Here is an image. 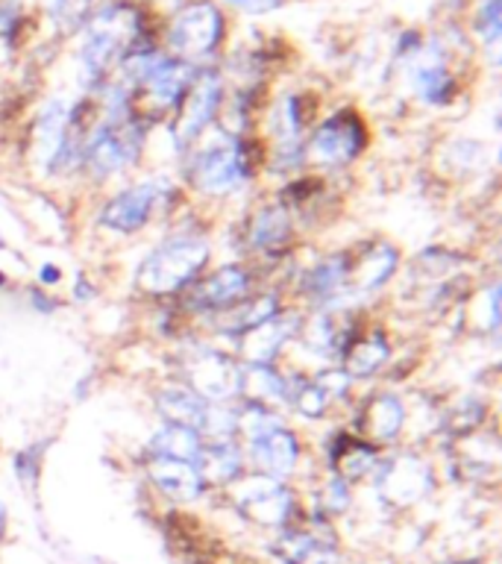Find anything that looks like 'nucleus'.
<instances>
[{"label":"nucleus","instance_id":"nucleus-33","mask_svg":"<svg viewBox=\"0 0 502 564\" xmlns=\"http://www.w3.org/2000/svg\"><path fill=\"white\" fill-rule=\"evenodd\" d=\"M59 276H62L59 268H53V264H44V268H42V282H44V285H53V282H59Z\"/></svg>","mask_w":502,"mask_h":564},{"label":"nucleus","instance_id":"nucleus-15","mask_svg":"<svg viewBox=\"0 0 502 564\" xmlns=\"http://www.w3.org/2000/svg\"><path fill=\"white\" fill-rule=\"evenodd\" d=\"M273 555L282 564H341V550L332 538L312 529H285L273 541Z\"/></svg>","mask_w":502,"mask_h":564},{"label":"nucleus","instance_id":"nucleus-22","mask_svg":"<svg viewBox=\"0 0 502 564\" xmlns=\"http://www.w3.org/2000/svg\"><path fill=\"white\" fill-rule=\"evenodd\" d=\"M396 262H400V256H396L394 247L379 241V245L368 247L361 253L359 264H350V280L347 282H352V289L364 291V294L376 291L391 280V273L396 271Z\"/></svg>","mask_w":502,"mask_h":564},{"label":"nucleus","instance_id":"nucleus-29","mask_svg":"<svg viewBox=\"0 0 502 564\" xmlns=\"http://www.w3.org/2000/svg\"><path fill=\"white\" fill-rule=\"evenodd\" d=\"M294 409H297L306 421H317V417H324L329 403H332V397L326 394V388L317 382V379H306V382H299V388L291 391L288 400Z\"/></svg>","mask_w":502,"mask_h":564},{"label":"nucleus","instance_id":"nucleus-10","mask_svg":"<svg viewBox=\"0 0 502 564\" xmlns=\"http://www.w3.org/2000/svg\"><path fill=\"white\" fill-rule=\"evenodd\" d=\"M162 183L159 180H144L139 185L123 188L121 194H114L112 200L103 203L100 209V224L112 232L121 236H132L150 224V218L156 215L159 203H162Z\"/></svg>","mask_w":502,"mask_h":564},{"label":"nucleus","instance_id":"nucleus-2","mask_svg":"<svg viewBox=\"0 0 502 564\" xmlns=\"http://www.w3.org/2000/svg\"><path fill=\"white\" fill-rule=\"evenodd\" d=\"M194 141L192 162H188V183L203 194L211 197H227L244 188L253 174V159L247 150V141L236 132H220V135H200Z\"/></svg>","mask_w":502,"mask_h":564},{"label":"nucleus","instance_id":"nucleus-19","mask_svg":"<svg viewBox=\"0 0 502 564\" xmlns=\"http://www.w3.org/2000/svg\"><path fill=\"white\" fill-rule=\"evenodd\" d=\"M197 470L206 485H232L244 474V453L232 438L203 441Z\"/></svg>","mask_w":502,"mask_h":564},{"label":"nucleus","instance_id":"nucleus-3","mask_svg":"<svg viewBox=\"0 0 502 564\" xmlns=\"http://www.w3.org/2000/svg\"><path fill=\"white\" fill-rule=\"evenodd\" d=\"M209 245L194 236L167 238L141 262L139 289L148 297H174L200 280L209 264Z\"/></svg>","mask_w":502,"mask_h":564},{"label":"nucleus","instance_id":"nucleus-26","mask_svg":"<svg viewBox=\"0 0 502 564\" xmlns=\"http://www.w3.org/2000/svg\"><path fill=\"white\" fill-rule=\"evenodd\" d=\"M244 394L262 405H280L291 400V386L273 365H250L244 370Z\"/></svg>","mask_w":502,"mask_h":564},{"label":"nucleus","instance_id":"nucleus-9","mask_svg":"<svg viewBox=\"0 0 502 564\" xmlns=\"http://www.w3.org/2000/svg\"><path fill=\"white\" fill-rule=\"evenodd\" d=\"M432 488H435V474H432L429 462H423L421 456L403 453V456H394L385 465H376L379 497L396 506V509L421 502Z\"/></svg>","mask_w":502,"mask_h":564},{"label":"nucleus","instance_id":"nucleus-35","mask_svg":"<svg viewBox=\"0 0 502 564\" xmlns=\"http://www.w3.org/2000/svg\"><path fill=\"white\" fill-rule=\"evenodd\" d=\"M0 247H3V238H0Z\"/></svg>","mask_w":502,"mask_h":564},{"label":"nucleus","instance_id":"nucleus-12","mask_svg":"<svg viewBox=\"0 0 502 564\" xmlns=\"http://www.w3.org/2000/svg\"><path fill=\"white\" fill-rule=\"evenodd\" d=\"M412 83L417 97L429 106H444L456 97V77H452L447 56H444L438 44L414 51Z\"/></svg>","mask_w":502,"mask_h":564},{"label":"nucleus","instance_id":"nucleus-28","mask_svg":"<svg viewBox=\"0 0 502 564\" xmlns=\"http://www.w3.org/2000/svg\"><path fill=\"white\" fill-rule=\"evenodd\" d=\"M280 294H259V297H247L244 303H238L236 308H229V329L236 333H247L253 326L271 321L273 315H280Z\"/></svg>","mask_w":502,"mask_h":564},{"label":"nucleus","instance_id":"nucleus-18","mask_svg":"<svg viewBox=\"0 0 502 564\" xmlns=\"http://www.w3.org/2000/svg\"><path fill=\"white\" fill-rule=\"evenodd\" d=\"M306 130V112H303V97L282 95L268 112V135L276 144V159H291L303 144Z\"/></svg>","mask_w":502,"mask_h":564},{"label":"nucleus","instance_id":"nucleus-4","mask_svg":"<svg viewBox=\"0 0 502 564\" xmlns=\"http://www.w3.org/2000/svg\"><path fill=\"white\" fill-rule=\"evenodd\" d=\"M227 35V18L211 0H192L183 9H176L174 18L167 21L165 47L167 56L185 62V65H200L220 51Z\"/></svg>","mask_w":502,"mask_h":564},{"label":"nucleus","instance_id":"nucleus-16","mask_svg":"<svg viewBox=\"0 0 502 564\" xmlns=\"http://www.w3.org/2000/svg\"><path fill=\"white\" fill-rule=\"evenodd\" d=\"M299 333L297 315H273L271 321L253 326L241 333V356L250 365H273V359L282 352V344Z\"/></svg>","mask_w":502,"mask_h":564},{"label":"nucleus","instance_id":"nucleus-21","mask_svg":"<svg viewBox=\"0 0 502 564\" xmlns=\"http://www.w3.org/2000/svg\"><path fill=\"white\" fill-rule=\"evenodd\" d=\"M156 409L167 423L188 426L194 432H203V423H206V414H209V403L185 386L162 388L156 394Z\"/></svg>","mask_w":502,"mask_h":564},{"label":"nucleus","instance_id":"nucleus-8","mask_svg":"<svg viewBox=\"0 0 502 564\" xmlns=\"http://www.w3.org/2000/svg\"><path fill=\"white\" fill-rule=\"evenodd\" d=\"M185 377L194 394L206 403H229L244 394V368L232 356L218 350H197L185 365Z\"/></svg>","mask_w":502,"mask_h":564},{"label":"nucleus","instance_id":"nucleus-14","mask_svg":"<svg viewBox=\"0 0 502 564\" xmlns=\"http://www.w3.org/2000/svg\"><path fill=\"white\" fill-rule=\"evenodd\" d=\"M403 426H405V405L396 394L379 391V394L368 397L364 405H361L359 438L368 441L370 447L391 444V441L403 432Z\"/></svg>","mask_w":502,"mask_h":564},{"label":"nucleus","instance_id":"nucleus-25","mask_svg":"<svg viewBox=\"0 0 502 564\" xmlns=\"http://www.w3.org/2000/svg\"><path fill=\"white\" fill-rule=\"evenodd\" d=\"M200 449V432L188 430V426H176V423H165L150 438V453H153V458H179V462H194L197 465Z\"/></svg>","mask_w":502,"mask_h":564},{"label":"nucleus","instance_id":"nucleus-31","mask_svg":"<svg viewBox=\"0 0 502 564\" xmlns=\"http://www.w3.org/2000/svg\"><path fill=\"white\" fill-rule=\"evenodd\" d=\"M320 509L329 511V514H343V511L350 509V488H347V482L338 474L329 476V482L324 485V491H320Z\"/></svg>","mask_w":502,"mask_h":564},{"label":"nucleus","instance_id":"nucleus-17","mask_svg":"<svg viewBox=\"0 0 502 564\" xmlns=\"http://www.w3.org/2000/svg\"><path fill=\"white\" fill-rule=\"evenodd\" d=\"M148 476L159 494H165L174 502H194L206 491L200 470L194 462L179 458H153L148 465Z\"/></svg>","mask_w":502,"mask_h":564},{"label":"nucleus","instance_id":"nucleus-32","mask_svg":"<svg viewBox=\"0 0 502 564\" xmlns=\"http://www.w3.org/2000/svg\"><path fill=\"white\" fill-rule=\"evenodd\" d=\"M223 3L238 12H247V15H264V12L282 7V0H223Z\"/></svg>","mask_w":502,"mask_h":564},{"label":"nucleus","instance_id":"nucleus-20","mask_svg":"<svg viewBox=\"0 0 502 564\" xmlns=\"http://www.w3.org/2000/svg\"><path fill=\"white\" fill-rule=\"evenodd\" d=\"M291 236H294V229H291L285 206H264L247 224V245L262 256L280 253L282 247L291 241Z\"/></svg>","mask_w":502,"mask_h":564},{"label":"nucleus","instance_id":"nucleus-27","mask_svg":"<svg viewBox=\"0 0 502 564\" xmlns=\"http://www.w3.org/2000/svg\"><path fill=\"white\" fill-rule=\"evenodd\" d=\"M350 256H329V259H324V262L317 264L315 271L306 276V291L317 300L335 297V294L347 285V280H350Z\"/></svg>","mask_w":502,"mask_h":564},{"label":"nucleus","instance_id":"nucleus-23","mask_svg":"<svg viewBox=\"0 0 502 564\" xmlns=\"http://www.w3.org/2000/svg\"><path fill=\"white\" fill-rule=\"evenodd\" d=\"M391 356V344L382 333H370V335H359L356 341L347 347V352L341 356V370L350 379L359 377H373L382 365Z\"/></svg>","mask_w":502,"mask_h":564},{"label":"nucleus","instance_id":"nucleus-6","mask_svg":"<svg viewBox=\"0 0 502 564\" xmlns=\"http://www.w3.org/2000/svg\"><path fill=\"white\" fill-rule=\"evenodd\" d=\"M368 144V127L359 112L352 109H338L329 118L317 123L315 132L308 135L306 153L317 165H350L352 159Z\"/></svg>","mask_w":502,"mask_h":564},{"label":"nucleus","instance_id":"nucleus-24","mask_svg":"<svg viewBox=\"0 0 502 564\" xmlns=\"http://www.w3.org/2000/svg\"><path fill=\"white\" fill-rule=\"evenodd\" d=\"M335 474L341 476L343 482H359L364 476H370L376 470L379 458L376 449L370 447L368 441H361L359 435L350 438V435H341V444L332 453Z\"/></svg>","mask_w":502,"mask_h":564},{"label":"nucleus","instance_id":"nucleus-11","mask_svg":"<svg viewBox=\"0 0 502 564\" xmlns=\"http://www.w3.org/2000/svg\"><path fill=\"white\" fill-rule=\"evenodd\" d=\"M253 291V273L244 264H227L220 271L203 276L188 289L192 312H229L244 303Z\"/></svg>","mask_w":502,"mask_h":564},{"label":"nucleus","instance_id":"nucleus-13","mask_svg":"<svg viewBox=\"0 0 502 564\" xmlns=\"http://www.w3.org/2000/svg\"><path fill=\"white\" fill-rule=\"evenodd\" d=\"M250 444V462L255 465V470L264 476H273V479H285L288 474H294V467L299 462V441L297 435L285 426H276V430L264 432L259 438L247 441Z\"/></svg>","mask_w":502,"mask_h":564},{"label":"nucleus","instance_id":"nucleus-1","mask_svg":"<svg viewBox=\"0 0 502 564\" xmlns=\"http://www.w3.org/2000/svg\"><path fill=\"white\" fill-rule=\"evenodd\" d=\"M144 15L139 7L114 0L88 15L79 42V68L88 86L103 83L106 74L121 65L132 51L144 47Z\"/></svg>","mask_w":502,"mask_h":564},{"label":"nucleus","instance_id":"nucleus-30","mask_svg":"<svg viewBox=\"0 0 502 564\" xmlns=\"http://www.w3.org/2000/svg\"><path fill=\"white\" fill-rule=\"evenodd\" d=\"M473 26L484 44L500 42V0H479Z\"/></svg>","mask_w":502,"mask_h":564},{"label":"nucleus","instance_id":"nucleus-7","mask_svg":"<svg viewBox=\"0 0 502 564\" xmlns=\"http://www.w3.org/2000/svg\"><path fill=\"white\" fill-rule=\"evenodd\" d=\"M220 104H223V79H220V74L211 68H197L192 88L185 91L183 104L174 112L171 132H174L176 150H188L194 141H200V135H206Z\"/></svg>","mask_w":502,"mask_h":564},{"label":"nucleus","instance_id":"nucleus-5","mask_svg":"<svg viewBox=\"0 0 502 564\" xmlns=\"http://www.w3.org/2000/svg\"><path fill=\"white\" fill-rule=\"evenodd\" d=\"M232 502L247 520L264 529H288L297 514V497L282 479L264 474L238 476L232 482Z\"/></svg>","mask_w":502,"mask_h":564},{"label":"nucleus","instance_id":"nucleus-34","mask_svg":"<svg viewBox=\"0 0 502 564\" xmlns=\"http://www.w3.org/2000/svg\"><path fill=\"white\" fill-rule=\"evenodd\" d=\"M7 506L0 502V541H3V535H7Z\"/></svg>","mask_w":502,"mask_h":564}]
</instances>
